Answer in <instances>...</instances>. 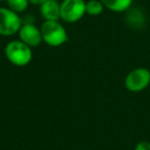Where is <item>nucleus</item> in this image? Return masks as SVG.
Listing matches in <instances>:
<instances>
[{
  "instance_id": "f8f14e48",
  "label": "nucleus",
  "mask_w": 150,
  "mask_h": 150,
  "mask_svg": "<svg viewBox=\"0 0 150 150\" xmlns=\"http://www.w3.org/2000/svg\"><path fill=\"white\" fill-rule=\"evenodd\" d=\"M45 1H47V0H29L30 4H33V5H42Z\"/></svg>"
},
{
  "instance_id": "0eeeda50",
  "label": "nucleus",
  "mask_w": 150,
  "mask_h": 150,
  "mask_svg": "<svg viewBox=\"0 0 150 150\" xmlns=\"http://www.w3.org/2000/svg\"><path fill=\"white\" fill-rule=\"evenodd\" d=\"M40 15L44 21L61 20V3L59 0H47L40 5Z\"/></svg>"
},
{
  "instance_id": "4468645a",
  "label": "nucleus",
  "mask_w": 150,
  "mask_h": 150,
  "mask_svg": "<svg viewBox=\"0 0 150 150\" xmlns=\"http://www.w3.org/2000/svg\"><path fill=\"white\" fill-rule=\"evenodd\" d=\"M59 1H63V0H59Z\"/></svg>"
},
{
  "instance_id": "39448f33",
  "label": "nucleus",
  "mask_w": 150,
  "mask_h": 150,
  "mask_svg": "<svg viewBox=\"0 0 150 150\" xmlns=\"http://www.w3.org/2000/svg\"><path fill=\"white\" fill-rule=\"evenodd\" d=\"M150 84V70L139 67L127 73L125 79V86L131 93H140Z\"/></svg>"
},
{
  "instance_id": "1a4fd4ad",
  "label": "nucleus",
  "mask_w": 150,
  "mask_h": 150,
  "mask_svg": "<svg viewBox=\"0 0 150 150\" xmlns=\"http://www.w3.org/2000/svg\"><path fill=\"white\" fill-rule=\"evenodd\" d=\"M105 6L100 0H90L86 3V11L88 15L96 17L104 11Z\"/></svg>"
},
{
  "instance_id": "20e7f679",
  "label": "nucleus",
  "mask_w": 150,
  "mask_h": 150,
  "mask_svg": "<svg viewBox=\"0 0 150 150\" xmlns=\"http://www.w3.org/2000/svg\"><path fill=\"white\" fill-rule=\"evenodd\" d=\"M84 0H63L61 2V20L67 24H74L84 17Z\"/></svg>"
},
{
  "instance_id": "423d86ee",
  "label": "nucleus",
  "mask_w": 150,
  "mask_h": 150,
  "mask_svg": "<svg viewBox=\"0 0 150 150\" xmlns=\"http://www.w3.org/2000/svg\"><path fill=\"white\" fill-rule=\"evenodd\" d=\"M18 35H19V39L29 45L30 47H36L40 45L41 42H43L41 31L33 23H23Z\"/></svg>"
},
{
  "instance_id": "9d476101",
  "label": "nucleus",
  "mask_w": 150,
  "mask_h": 150,
  "mask_svg": "<svg viewBox=\"0 0 150 150\" xmlns=\"http://www.w3.org/2000/svg\"><path fill=\"white\" fill-rule=\"evenodd\" d=\"M7 7L17 13H22L28 9L30 5L29 0H5Z\"/></svg>"
},
{
  "instance_id": "9b49d317",
  "label": "nucleus",
  "mask_w": 150,
  "mask_h": 150,
  "mask_svg": "<svg viewBox=\"0 0 150 150\" xmlns=\"http://www.w3.org/2000/svg\"><path fill=\"white\" fill-rule=\"evenodd\" d=\"M134 150H150V142L148 141H140L136 144Z\"/></svg>"
},
{
  "instance_id": "6e6552de",
  "label": "nucleus",
  "mask_w": 150,
  "mask_h": 150,
  "mask_svg": "<svg viewBox=\"0 0 150 150\" xmlns=\"http://www.w3.org/2000/svg\"><path fill=\"white\" fill-rule=\"evenodd\" d=\"M104 4L105 8L113 13H123L127 11L133 4L134 0H100Z\"/></svg>"
},
{
  "instance_id": "ddd939ff",
  "label": "nucleus",
  "mask_w": 150,
  "mask_h": 150,
  "mask_svg": "<svg viewBox=\"0 0 150 150\" xmlns=\"http://www.w3.org/2000/svg\"><path fill=\"white\" fill-rule=\"evenodd\" d=\"M2 1H5V0H0V2H2Z\"/></svg>"
},
{
  "instance_id": "f03ea898",
  "label": "nucleus",
  "mask_w": 150,
  "mask_h": 150,
  "mask_svg": "<svg viewBox=\"0 0 150 150\" xmlns=\"http://www.w3.org/2000/svg\"><path fill=\"white\" fill-rule=\"evenodd\" d=\"M42 41L52 47H59L68 41V33L59 21H44L40 27Z\"/></svg>"
},
{
  "instance_id": "f257e3e1",
  "label": "nucleus",
  "mask_w": 150,
  "mask_h": 150,
  "mask_svg": "<svg viewBox=\"0 0 150 150\" xmlns=\"http://www.w3.org/2000/svg\"><path fill=\"white\" fill-rule=\"evenodd\" d=\"M4 54L7 60L17 67L27 66L33 58L32 47L20 39L9 41L4 48Z\"/></svg>"
},
{
  "instance_id": "7ed1b4c3",
  "label": "nucleus",
  "mask_w": 150,
  "mask_h": 150,
  "mask_svg": "<svg viewBox=\"0 0 150 150\" xmlns=\"http://www.w3.org/2000/svg\"><path fill=\"white\" fill-rule=\"evenodd\" d=\"M23 25V20L19 13H15L8 7H0V35L11 37L19 33Z\"/></svg>"
}]
</instances>
